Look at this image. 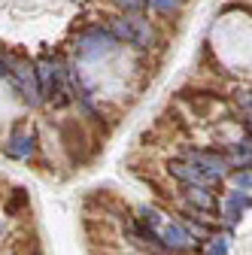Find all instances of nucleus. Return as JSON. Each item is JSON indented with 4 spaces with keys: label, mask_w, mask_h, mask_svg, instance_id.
<instances>
[{
    "label": "nucleus",
    "mask_w": 252,
    "mask_h": 255,
    "mask_svg": "<svg viewBox=\"0 0 252 255\" xmlns=\"http://www.w3.org/2000/svg\"><path fill=\"white\" fill-rule=\"evenodd\" d=\"M0 73H6L9 82L18 88V94L27 101V104H40V82H37V70L34 64L21 55H12L6 52L3 61H0Z\"/></svg>",
    "instance_id": "nucleus-1"
},
{
    "label": "nucleus",
    "mask_w": 252,
    "mask_h": 255,
    "mask_svg": "<svg viewBox=\"0 0 252 255\" xmlns=\"http://www.w3.org/2000/svg\"><path fill=\"white\" fill-rule=\"evenodd\" d=\"M116 49V37L110 30H101V27H88L85 34L76 37V55L82 61H94V58H104Z\"/></svg>",
    "instance_id": "nucleus-2"
},
{
    "label": "nucleus",
    "mask_w": 252,
    "mask_h": 255,
    "mask_svg": "<svg viewBox=\"0 0 252 255\" xmlns=\"http://www.w3.org/2000/svg\"><path fill=\"white\" fill-rule=\"evenodd\" d=\"M110 34L116 37V43L128 40V43L143 46V49L152 43V27L143 18H113V30H110Z\"/></svg>",
    "instance_id": "nucleus-3"
},
{
    "label": "nucleus",
    "mask_w": 252,
    "mask_h": 255,
    "mask_svg": "<svg viewBox=\"0 0 252 255\" xmlns=\"http://www.w3.org/2000/svg\"><path fill=\"white\" fill-rule=\"evenodd\" d=\"M30 152H34V137L27 131H15L6 140V155L9 158H30Z\"/></svg>",
    "instance_id": "nucleus-4"
},
{
    "label": "nucleus",
    "mask_w": 252,
    "mask_h": 255,
    "mask_svg": "<svg viewBox=\"0 0 252 255\" xmlns=\"http://www.w3.org/2000/svg\"><path fill=\"white\" fill-rule=\"evenodd\" d=\"M164 237H167V246H173V249H185L188 246V234L179 225H167L164 228Z\"/></svg>",
    "instance_id": "nucleus-5"
},
{
    "label": "nucleus",
    "mask_w": 252,
    "mask_h": 255,
    "mask_svg": "<svg viewBox=\"0 0 252 255\" xmlns=\"http://www.w3.org/2000/svg\"><path fill=\"white\" fill-rule=\"evenodd\" d=\"M143 3H149L152 9H158V12H170V9H176V0H143Z\"/></svg>",
    "instance_id": "nucleus-6"
},
{
    "label": "nucleus",
    "mask_w": 252,
    "mask_h": 255,
    "mask_svg": "<svg viewBox=\"0 0 252 255\" xmlns=\"http://www.w3.org/2000/svg\"><path fill=\"white\" fill-rule=\"evenodd\" d=\"M116 6H122L125 12H137L140 6H143V0H113Z\"/></svg>",
    "instance_id": "nucleus-7"
},
{
    "label": "nucleus",
    "mask_w": 252,
    "mask_h": 255,
    "mask_svg": "<svg viewBox=\"0 0 252 255\" xmlns=\"http://www.w3.org/2000/svg\"><path fill=\"white\" fill-rule=\"evenodd\" d=\"M210 255H228V249H225V243H222V240H216V243L210 246Z\"/></svg>",
    "instance_id": "nucleus-8"
},
{
    "label": "nucleus",
    "mask_w": 252,
    "mask_h": 255,
    "mask_svg": "<svg viewBox=\"0 0 252 255\" xmlns=\"http://www.w3.org/2000/svg\"><path fill=\"white\" fill-rule=\"evenodd\" d=\"M21 204H24V191H18V195H15V198H12V201H9V207H6V210H9V213H12V210H18V207H21Z\"/></svg>",
    "instance_id": "nucleus-9"
}]
</instances>
